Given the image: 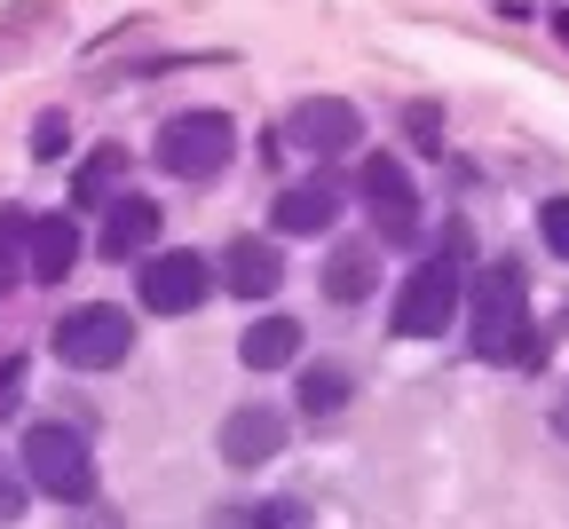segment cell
Returning a JSON list of instances; mask_svg holds the SVG:
<instances>
[{
    "label": "cell",
    "mask_w": 569,
    "mask_h": 529,
    "mask_svg": "<svg viewBox=\"0 0 569 529\" xmlns=\"http://www.w3.org/2000/svg\"><path fill=\"white\" fill-rule=\"evenodd\" d=\"M475 309V356L482 363H530V292H522V261H490L467 285Z\"/></svg>",
    "instance_id": "cell-1"
},
{
    "label": "cell",
    "mask_w": 569,
    "mask_h": 529,
    "mask_svg": "<svg viewBox=\"0 0 569 529\" xmlns=\"http://www.w3.org/2000/svg\"><path fill=\"white\" fill-rule=\"evenodd\" d=\"M17 475H24V490H40V498H56V506H80V498L96 490L88 435H80V427H63V419H40V427H24Z\"/></svg>",
    "instance_id": "cell-2"
},
{
    "label": "cell",
    "mask_w": 569,
    "mask_h": 529,
    "mask_svg": "<svg viewBox=\"0 0 569 529\" xmlns=\"http://www.w3.org/2000/svg\"><path fill=\"white\" fill-rule=\"evenodd\" d=\"M230 150H238L230 111H174L159 127V167L182 174V182H213V174L230 167Z\"/></svg>",
    "instance_id": "cell-3"
},
{
    "label": "cell",
    "mask_w": 569,
    "mask_h": 529,
    "mask_svg": "<svg viewBox=\"0 0 569 529\" xmlns=\"http://www.w3.org/2000/svg\"><path fill=\"white\" fill-rule=\"evenodd\" d=\"M459 300H467V285H459V269H451V261H419V269L396 285L388 332H396V340H436V332H451Z\"/></svg>",
    "instance_id": "cell-4"
},
{
    "label": "cell",
    "mask_w": 569,
    "mask_h": 529,
    "mask_svg": "<svg viewBox=\"0 0 569 529\" xmlns=\"http://www.w3.org/2000/svg\"><path fill=\"white\" fill-rule=\"evenodd\" d=\"M127 348H134V325H127V309H111V300H88V309H71L56 325V356L71 371H111V363H127Z\"/></svg>",
    "instance_id": "cell-5"
},
{
    "label": "cell",
    "mask_w": 569,
    "mask_h": 529,
    "mask_svg": "<svg viewBox=\"0 0 569 529\" xmlns=\"http://www.w3.org/2000/svg\"><path fill=\"white\" fill-rule=\"evenodd\" d=\"M356 198H365L372 230L388 246H411L419 238V182H411L403 159H365V167H356Z\"/></svg>",
    "instance_id": "cell-6"
},
{
    "label": "cell",
    "mask_w": 569,
    "mask_h": 529,
    "mask_svg": "<svg viewBox=\"0 0 569 529\" xmlns=\"http://www.w3.org/2000/svg\"><path fill=\"white\" fill-rule=\"evenodd\" d=\"M134 292H142V309H151V317H190V309H206V292H213V261L167 246V253L142 261Z\"/></svg>",
    "instance_id": "cell-7"
},
{
    "label": "cell",
    "mask_w": 569,
    "mask_h": 529,
    "mask_svg": "<svg viewBox=\"0 0 569 529\" xmlns=\"http://www.w3.org/2000/svg\"><path fill=\"white\" fill-rule=\"evenodd\" d=\"M277 142L309 150V159H348V150L365 142V111L340 103V96H317V103H301V111H284Z\"/></svg>",
    "instance_id": "cell-8"
},
{
    "label": "cell",
    "mask_w": 569,
    "mask_h": 529,
    "mask_svg": "<svg viewBox=\"0 0 569 529\" xmlns=\"http://www.w3.org/2000/svg\"><path fill=\"white\" fill-rule=\"evenodd\" d=\"M332 221H340V182L332 174L284 182L277 206H269V230H284V238H317V230H332Z\"/></svg>",
    "instance_id": "cell-9"
},
{
    "label": "cell",
    "mask_w": 569,
    "mask_h": 529,
    "mask_svg": "<svg viewBox=\"0 0 569 529\" xmlns=\"http://www.w3.org/2000/svg\"><path fill=\"white\" fill-rule=\"evenodd\" d=\"M222 292H238V300H269V292H284V246H269V238H230L222 246Z\"/></svg>",
    "instance_id": "cell-10"
},
{
    "label": "cell",
    "mask_w": 569,
    "mask_h": 529,
    "mask_svg": "<svg viewBox=\"0 0 569 529\" xmlns=\"http://www.w3.org/2000/svg\"><path fill=\"white\" fill-rule=\"evenodd\" d=\"M71 261H80V221H71V213H32V230H24V277L56 285V277H71Z\"/></svg>",
    "instance_id": "cell-11"
},
{
    "label": "cell",
    "mask_w": 569,
    "mask_h": 529,
    "mask_svg": "<svg viewBox=\"0 0 569 529\" xmlns=\"http://www.w3.org/2000/svg\"><path fill=\"white\" fill-rule=\"evenodd\" d=\"M277 450H284V411L246 403V411L222 419V459L230 467H261V459H277Z\"/></svg>",
    "instance_id": "cell-12"
},
{
    "label": "cell",
    "mask_w": 569,
    "mask_h": 529,
    "mask_svg": "<svg viewBox=\"0 0 569 529\" xmlns=\"http://www.w3.org/2000/svg\"><path fill=\"white\" fill-rule=\"evenodd\" d=\"M151 238H159V206L151 198H119L111 213H103V253L111 261H134V253H151Z\"/></svg>",
    "instance_id": "cell-13"
},
{
    "label": "cell",
    "mask_w": 569,
    "mask_h": 529,
    "mask_svg": "<svg viewBox=\"0 0 569 529\" xmlns=\"http://www.w3.org/2000/svg\"><path fill=\"white\" fill-rule=\"evenodd\" d=\"M238 356H246L253 371H284V363L301 356V317H253L246 340H238Z\"/></svg>",
    "instance_id": "cell-14"
},
{
    "label": "cell",
    "mask_w": 569,
    "mask_h": 529,
    "mask_svg": "<svg viewBox=\"0 0 569 529\" xmlns=\"http://www.w3.org/2000/svg\"><path fill=\"white\" fill-rule=\"evenodd\" d=\"M356 396L348 363H301V419H340Z\"/></svg>",
    "instance_id": "cell-15"
},
{
    "label": "cell",
    "mask_w": 569,
    "mask_h": 529,
    "mask_svg": "<svg viewBox=\"0 0 569 529\" xmlns=\"http://www.w3.org/2000/svg\"><path fill=\"white\" fill-rule=\"evenodd\" d=\"M372 277H380L372 246H340V253L325 261V300H340V309H356V300L372 292Z\"/></svg>",
    "instance_id": "cell-16"
},
{
    "label": "cell",
    "mask_w": 569,
    "mask_h": 529,
    "mask_svg": "<svg viewBox=\"0 0 569 529\" xmlns=\"http://www.w3.org/2000/svg\"><path fill=\"white\" fill-rule=\"evenodd\" d=\"M119 174H127V150H96V159L80 167V174H71V198H80V206H96V198H119Z\"/></svg>",
    "instance_id": "cell-17"
},
{
    "label": "cell",
    "mask_w": 569,
    "mask_h": 529,
    "mask_svg": "<svg viewBox=\"0 0 569 529\" xmlns=\"http://www.w3.org/2000/svg\"><path fill=\"white\" fill-rule=\"evenodd\" d=\"M538 238H546L553 261H569V198H546L538 206Z\"/></svg>",
    "instance_id": "cell-18"
},
{
    "label": "cell",
    "mask_w": 569,
    "mask_h": 529,
    "mask_svg": "<svg viewBox=\"0 0 569 529\" xmlns=\"http://www.w3.org/2000/svg\"><path fill=\"white\" fill-rule=\"evenodd\" d=\"M24 213H0V269H24Z\"/></svg>",
    "instance_id": "cell-19"
},
{
    "label": "cell",
    "mask_w": 569,
    "mask_h": 529,
    "mask_svg": "<svg viewBox=\"0 0 569 529\" xmlns=\"http://www.w3.org/2000/svg\"><path fill=\"white\" fill-rule=\"evenodd\" d=\"M24 498H32V490H24V475H17L9 459H0V529H9V521L24 513Z\"/></svg>",
    "instance_id": "cell-20"
},
{
    "label": "cell",
    "mask_w": 569,
    "mask_h": 529,
    "mask_svg": "<svg viewBox=\"0 0 569 529\" xmlns=\"http://www.w3.org/2000/svg\"><path fill=\"white\" fill-rule=\"evenodd\" d=\"M403 134H411V142H436V134H443V119L427 111V103H403Z\"/></svg>",
    "instance_id": "cell-21"
},
{
    "label": "cell",
    "mask_w": 569,
    "mask_h": 529,
    "mask_svg": "<svg viewBox=\"0 0 569 529\" xmlns=\"http://www.w3.org/2000/svg\"><path fill=\"white\" fill-rule=\"evenodd\" d=\"M32 150H40V159H56V150H63V119H40V127H32Z\"/></svg>",
    "instance_id": "cell-22"
},
{
    "label": "cell",
    "mask_w": 569,
    "mask_h": 529,
    "mask_svg": "<svg viewBox=\"0 0 569 529\" xmlns=\"http://www.w3.org/2000/svg\"><path fill=\"white\" fill-rule=\"evenodd\" d=\"M553 32H561V40H569V17H561V24H553Z\"/></svg>",
    "instance_id": "cell-23"
},
{
    "label": "cell",
    "mask_w": 569,
    "mask_h": 529,
    "mask_svg": "<svg viewBox=\"0 0 569 529\" xmlns=\"http://www.w3.org/2000/svg\"><path fill=\"white\" fill-rule=\"evenodd\" d=\"M561 427H569V411H561Z\"/></svg>",
    "instance_id": "cell-24"
}]
</instances>
